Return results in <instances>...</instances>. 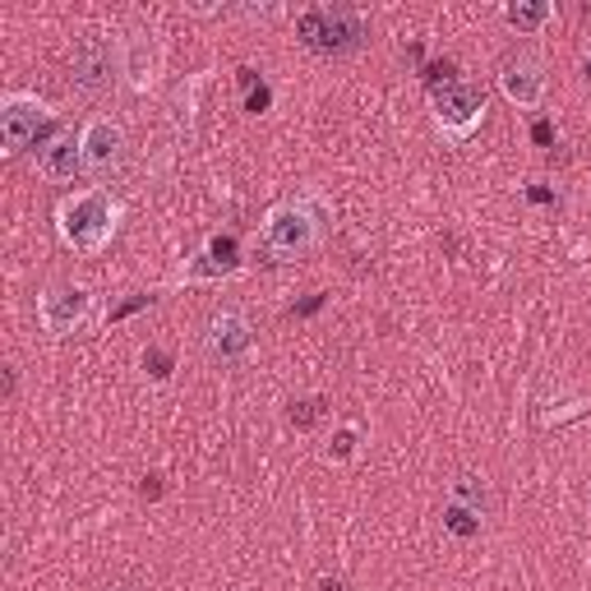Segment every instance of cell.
<instances>
[{"label": "cell", "instance_id": "ac0fdd59", "mask_svg": "<svg viewBox=\"0 0 591 591\" xmlns=\"http://www.w3.org/2000/svg\"><path fill=\"white\" fill-rule=\"evenodd\" d=\"M352 453H356V430H352V425H342V430L333 434V457L347 462Z\"/></svg>", "mask_w": 591, "mask_h": 591}, {"label": "cell", "instance_id": "9c48e42d", "mask_svg": "<svg viewBox=\"0 0 591 591\" xmlns=\"http://www.w3.org/2000/svg\"><path fill=\"white\" fill-rule=\"evenodd\" d=\"M70 75H75V88L79 92H102L116 83L120 75V42L111 38H98L88 33L75 42V56H70Z\"/></svg>", "mask_w": 591, "mask_h": 591}, {"label": "cell", "instance_id": "4fadbf2b", "mask_svg": "<svg viewBox=\"0 0 591 591\" xmlns=\"http://www.w3.org/2000/svg\"><path fill=\"white\" fill-rule=\"evenodd\" d=\"M38 171L47 180H75L83 171V144H79V130H60L56 139H47L38 148Z\"/></svg>", "mask_w": 591, "mask_h": 591}, {"label": "cell", "instance_id": "30bf717a", "mask_svg": "<svg viewBox=\"0 0 591 591\" xmlns=\"http://www.w3.org/2000/svg\"><path fill=\"white\" fill-rule=\"evenodd\" d=\"M162 66H167V47H162L158 33L139 28V33L120 38V79H126V88L148 92L152 83L162 79Z\"/></svg>", "mask_w": 591, "mask_h": 591}, {"label": "cell", "instance_id": "2e32d148", "mask_svg": "<svg viewBox=\"0 0 591 591\" xmlns=\"http://www.w3.org/2000/svg\"><path fill=\"white\" fill-rule=\"evenodd\" d=\"M444 522L453 526L457 536H476V532H481V518H476L472 509H462V504H449V509H444Z\"/></svg>", "mask_w": 591, "mask_h": 591}, {"label": "cell", "instance_id": "277c9868", "mask_svg": "<svg viewBox=\"0 0 591 591\" xmlns=\"http://www.w3.org/2000/svg\"><path fill=\"white\" fill-rule=\"evenodd\" d=\"M296 38L319 56H347L365 42V19L352 6H319L296 19Z\"/></svg>", "mask_w": 591, "mask_h": 591}, {"label": "cell", "instance_id": "44dd1931", "mask_svg": "<svg viewBox=\"0 0 591 591\" xmlns=\"http://www.w3.org/2000/svg\"><path fill=\"white\" fill-rule=\"evenodd\" d=\"M107 591H126V587H107Z\"/></svg>", "mask_w": 591, "mask_h": 591}, {"label": "cell", "instance_id": "6da1fadb", "mask_svg": "<svg viewBox=\"0 0 591 591\" xmlns=\"http://www.w3.org/2000/svg\"><path fill=\"white\" fill-rule=\"evenodd\" d=\"M328 223H333V208L319 190H305V195H292L283 204H273L259 223V250L273 259V264H296L305 255H315L324 236H328Z\"/></svg>", "mask_w": 591, "mask_h": 591}, {"label": "cell", "instance_id": "8fae6325", "mask_svg": "<svg viewBox=\"0 0 591 591\" xmlns=\"http://www.w3.org/2000/svg\"><path fill=\"white\" fill-rule=\"evenodd\" d=\"M500 92L518 111H536L545 102V70L536 56H513L500 70Z\"/></svg>", "mask_w": 591, "mask_h": 591}, {"label": "cell", "instance_id": "8992f818", "mask_svg": "<svg viewBox=\"0 0 591 591\" xmlns=\"http://www.w3.org/2000/svg\"><path fill=\"white\" fill-rule=\"evenodd\" d=\"M51 120H56V111L38 98V92H19V88L6 92V98H0V152H6V158H19Z\"/></svg>", "mask_w": 591, "mask_h": 591}, {"label": "cell", "instance_id": "7a4b0ae2", "mask_svg": "<svg viewBox=\"0 0 591 591\" xmlns=\"http://www.w3.org/2000/svg\"><path fill=\"white\" fill-rule=\"evenodd\" d=\"M120 217H126V204L111 190L83 185V190H70L56 204V236L75 255H102L120 232Z\"/></svg>", "mask_w": 591, "mask_h": 591}, {"label": "cell", "instance_id": "ba28073f", "mask_svg": "<svg viewBox=\"0 0 591 591\" xmlns=\"http://www.w3.org/2000/svg\"><path fill=\"white\" fill-rule=\"evenodd\" d=\"M79 144H83V171L88 176H111L126 162V126L116 116H88L79 126Z\"/></svg>", "mask_w": 591, "mask_h": 591}, {"label": "cell", "instance_id": "5bb4252c", "mask_svg": "<svg viewBox=\"0 0 591 591\" xmlns=\"http://www.w3.org/2000/svg\"><path fill=\"white\" fill-rule=\"evenodd\" d=\"M449 504H462V509H472L476 518H485V513L494 509V494H490V485H485L481 476H453Z\"/></svg>", "mask_w": 591, "mask_h": 591}, {"label": "cell", "instance_id": "3957f363", "mask_svg": "<svg viewBox=\"0 0 591 591\" xmlns=\"http://www.w3.org/2000/svg\"><path fill=\"white\" fill-rule=\"evenodd\" d=\"M430 120L449 144H466L481 126H485V88L453 79L444 88L430 92Z\"/></svg>", "mask_w": 591, "mask_h": 591}, {"label": "cell", "instance_id": "ffe728a7", "mask_svg": "<svg viewBox=\"0 0 591 591\" xmlns=\"http://www.w3.org/2000/svg\"><path fill=\"white\" fill-rule=\"evenodd\" d=\"M319 591H347V587H342L337 578H324V582H319Z\"/></svg>", "mask_w": 591, "mask_h": 591}, {"label": "cell", "instance_id": "7c38bea8", "mask_svg": "<svg viewBox=\"0 0 591 591\" xmlns=\"http://www.w3.org/2000/svg\"><path fill=\"white\" fill-rule=\"evenodd\" d=\"M236 268H240L236 236H208L204 250L176 273V283H217V277H232Z\"/></svg>", "mask_w": 591, "mask_h": 591}, {"label": "cell", "instance_id": "52a82bcc", "mask_svg": "<svg viewBox=\"0 0 591 591\" xmlns=\"http://www.w3.org/2000/svg\"><path fill=\"white\" fill-rule=\"evenodd\" d=\"M255 352V324L245 309H217L204 324V356L213 365H240Z\"/></svg>", "mask_w": 591, "mask_h": 591}, {"label": "cell", "instance_id": "9a60e30c", "mask_svg": "<svg viewBox=\"0 0 591 591\" xmlns=\"http://www.w3.org/2000/svg\"><path fill=\"white\" fill-rule=\"evenodd\" d=\"M550 14H554L550 0H513V6H504V23L518 28V33H536Z\"/></svg>", "mask_w": 591, "mask_h": 591}, {"label": "cell", "instance_id": "e0dca14e", "mask_svg": "<svg viewBox=\"0 0 591 591\" xmlns=\"http://www.w3.org/2000/svg\"><path fill=\"white\" fill-rule=\"evenodd\" d=\"M324 416V397H305V402H292V425H301V430H309Z\"/></svg>", "mask_w": 591, "mask_h": 591}, {"label": "cell", "instance_id": "5b68a950", "mask_svg": "<svg viewBox=\"0 0 591 591\" xmlns=\"http://www.w3.org/2000/svg\"><path fill=\"white\" fill-rule=\"evenodd\" d=\"M98 315V296L83 283H51L38 292V324L51 337H75Z\"/></svg>", "mask_w": 591, "mask_h": 591}, {"label": "cell", "instance_id": "d6986e66", "mask_svg": "<svg viewBox=\"0 0 591 591\" xmlns=\"http://www.w3.org/2000/svg\"><path fill=\"white\" fill-rule=\"evenodd\" d=\"M245 107H250V111H264V107H268V88H259V92H250V102H245Z\"/></svg>", "mask_w": 591, "mask_h": 591}]
</instances>
